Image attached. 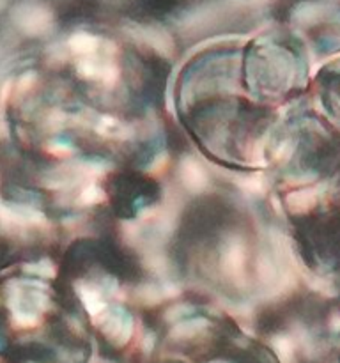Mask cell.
<instances>
[{
	"label": "cell",
	"instance_id": "cell-1",
	"mask_svg": "<svg viewBox=\"0 0 340 363\" xmlns=\"http://www.w3.org/2000/svg\"><path fill=\"white\" fill-rule=\"evenodd\" d=\"M181 179L190 191H200L208 186V174L202 169L200 163L195 162L193 158H188L183 162Z\"/></svg>",
	"mask_w": 340,
	"mask_h": 363
},
{
	"label": "cell",
	"instance_id": "cell-2",
	"mask_svg": "<svg viewBox=\"0 0 340 363\" xmlns=\"http://www.w3.org/2000/svg\"><path fill=\"white\" fill-rule=\"evenodd\" d=\"M223 266L229 275H239V272L243 269V248L239 243H232L227 248L225 255H223Z\"/></svg>",
	"mask_w": 340,
	"mask_h": 363
},
{
	"label": "cell",
	"instance_id": "cell-3",
	"mask_svg": "<svg viewBox=\"0 0 340 363\" xmlns=\"http://www.w3.org/2000/svg\"><path fill=\"white\" fill-rule=\"evenodd\" d=\"M289 204L293 206L294 209H307L314 204V195L310 191H300V194L290 195Z\"/></svg>",
	"mask_w": 340,
	"mask_h": 363
}]
</instances>
